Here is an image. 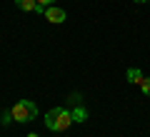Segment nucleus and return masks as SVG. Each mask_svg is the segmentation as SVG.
I'll use <instances>...</instances> for the list:
<instances>
[{"label":"nucleus","instance_id":"obj_6","mask_svg":"<svg viewBox=\"0 0 150 137\" xmlns=\"http://www.w3.org/2000/svg\"><path fill=\"white\" fill-rule=\"evenodd\" d=\"M70 115H73V122H85L88 120V110L85 107H75Z\"/></svg>","mask_w":150,"mask_h":137},{"label":"nucleus","instance_id":"obj_4","mask_svg":"<svg viewBox=\"0 0 150 137\" xmlns=\"http://www.w3.org/2000/svg\"><path fill=\"white\" fill-rule=\"evenodd\" d=\"M125 77H128V82H135V85H140V82H143V77H145V75L140 72L138 67H130L128 72H125Z\"/></svg>","mask_w":150,"mask_h":137},{"label":"nucleus","instance_id":"obj_1","mask_svg":"<svg viewBox=\"0 0 150 137\" xmlns=\"http://www.w3.org/2000/svg\"><path fill=\"white\" fill-rule=\"evenodd\" d=\"M73 125V115H70V110H65V107H53V110L45 115V127L53 132H63L68 130V127Z\"/></svg>","mask_w":150,"mask_h":137},{"label":"nucleus","instance_id":"obj_2","mask_svg":"<svg viewBox=\"0 0 150 137\" xmlns=\"http://www.w3.org/2000/svg\"><path fill=\"white\" fill-rule=\"evenodd\" d=\"M13 120L15 122H33L38 117V105L33 100H20L13 105Z\"/></svg>","mask_w":150,"mask_h":137},{"label":"nucleus","instance_id":"obj_7","mask_svg":"<svg viewBox=\"0 0 150 137\" xmlns=\"http://www.w3.org/2000/svg\"><path fill=\"white\" fill-rule=\"evenodd\" d=\"M140 87H143V92L150 97V77H143V82H140Z\"/></svg>","mask_w":150,"mask_h":137},{"label":"nucleus","instance_id":"obj_5","mask_svg":"<svg viewBox=\"0 0 150 137\" xmlns=\"http://www.w3.org/2000/svg\"><path fill=\"white\" fill-rule=\"evenodd\" d=\"M15 5L20 8V10H25V13H35L38 0H15Z\"/></svg>","mask_w":150,"mask_h":137},{"label":"nucleus","instance_id":"obj_3","mask_svg":"<svg viewBox=\"0 0 150 137\" xmlns=\"http://www.w3.org/2000/svg\"><path fill=\"white\" fill-rule=\"evenodd\" d=\"M45 20L48 22H65L68 20V15H65V10L63 8H55V5H50V8H45Z\"/></svg>","mask_w":150,"mask_h":137},{"label":"nucleus","instance_id":"obj_11","mask_svg":"<svg viewBox=\"0 0 150 137\" xmlns=\"http://www.w3.org/2000/svg\"><path fill=\"white\" fill-rule=\"evenodd\" d=\"M135 3H148V0H135Z\"/></svg>","mask_w":150,"mask_h":137},{"label":"nucleus","instance_id":"obj_8","mask_svg":"<svg viewBox=\"0 0 150 137\" xmlns=\"http://www.w3.org/2000/svg\"><path fill=\"white\" fill-rule=\"evenodd\" d=\"M0 122H3V125H10V122H15V120H13V112H3V120H0Z\"/></svg>","mask_w":150,"mask_h":137},{"label":"nucleus","instance_id":"obj_9","mask_svg":"<svg viewBox=\"0 0 150 137\" xmlns=\"http://www.w3.org/2000/svg\"><path fill=\"white\" fill-rule=\"evenodd\" d=\"M53 3H55V0H38V5H43V8H50Z\"/></svg>","mask_w":150,"mask_h":137},{"label":"nucleus","instance_id":"obj_10","mask_svg":"<svg viewBox=\"0 0 150 137\" xmlns=\"http://www.w3.org/2000/svg\"><path fill=\"white\" fill-rule=\"evenodd\" d=\"M28 137H38V135H35V132H30V135H28Z\"/></svg>","mask_w":150,"mask_h":137}]
</instances>
